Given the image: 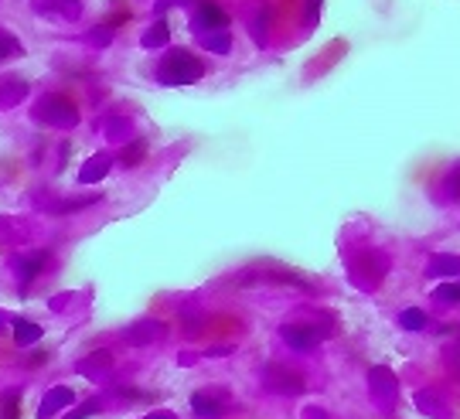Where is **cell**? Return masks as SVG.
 Instances as JSON below:
<instances>
[{"label":"cell","mask_w":460,"mask_h":419,"mask_svg":"<svg viewBox=\"0 0 460 419\" xmlns=\"http://www.w3.org/2000/svg\"><path fill=\"white\" fill-rule=\"evenodd\" d=\"M205 75V65H202V58H195L191 51H170L168 58L161 62V69H157V82L164 85H188L195 82V79H202Z\"/></svg>","instance_id":"cell-1"},{"label":"cell","mask_w":460,"mask_h":419,"mask_svg":"<svg viewBox=\"0 0 460 419\" xmlns=\"http://www.w3.org/2000/svg\"><path fill=\"white\" fill-rule=\"evenodd\" d=\"M229 24V14L218 7V3H211V0H202L198 7H195V17H191V28L198 31V35H215V31H222Z\"/></svg>","instance_id":"cell-2"},{"label":"cell","mask_w":460,"mask_h":419,"mask_svg":"<svg viewBox=\"0 0 460 419\" xmlns=\"http://www.w3.org/2000/svg\"><path fill=\"white\" fill-rule=\"evenodd\" d=\"M280 335H283V341H287L290 348H297V351H310V348L321 344L324 331H321V328H297V324H287Z\"/></svg>","instance_id":"cell-3"},{"label":"cell","mask_w":460,"mask_h":419,"mask_svg":"<svg viewBox=\"0 0 460 419\" xmlns=\"http://www.w3.org/2000/svg\"><path fill=\"white\" fill-rule=\"evenodd\" d=\"M48 262V252H28V256H21V259H14V266H17V276H21V290L42 273V266Z\"/></svg>","instance_id":"cell-4"},{"label":"cell","mask_w":460,"mask_h":419,"mask_svg":"<svg viewBox=\"0 0 460 419\" xmlns=\"http://www.w3.org/2000/svg\"><path fill=\"white\" fill-rule=\"evenodd\" d=\"M38 337H42V328H38V324H31V321H14V341H17L21 348L35 344Z\"/></svg>","instance_id":"cell-5"},{"label":"cell","mask_w":460,"mask_h":419,"mask_svg":"<svg viewBox=\"0 0 460 419\" xmlns=\"http://www.w3.org/2000/svg\"><path fill=\"white\" fill-rule=\"evenodd\" d=\"M191 406H195V413H202V419H218V416H222V399H218V402H211L205 392H198V395L191 399Z\"/></svg>","instance_id":"cell-6"},{"label":"cell","mask_w":460,"mask_h":419,"mask_svg":"<svg viewBox=\"0 0 460 419\" xmlns=\"http://www.w3.org/2000/svg\"><path fill=\"white\" fill-rule=\"evenodd\" d=\"M168 38H170L168 21H157V24L143 35V48H161V44H168Z\"/></svg>","instance_id":"cell-7"},{"label":"cell","mask_w":460,"mask_h":419,"mask_svg":"<svg viewBox=\"0 0 460 419\" xmlns=\"http://www.w3.org/2000/svg\"><path fill=\"white\" fill-rule=\"evenodd\" d=\"M72 402V389H51V399L44 402L42 416H48V413H58L62 406H69Z\"/></svg>","instance_id":"cell-8"},{"label":"cell","mask_w":460,"mask_h":419,"mask_svg":"<svg viewBox=\"0 0 460 419\" xmlns=\"http://www.w3.org/2000/svg\"><path fill=\"white\" fill-rule=\"evenodd\" d=\"M426 273L430 276H454V273H460V259H433Z\"/></svg>","instance_id":"cell-9"},{"label":"cell","mask_w":460,"mask_h":419,"mask_svg":"<svg viewBox=\"0 0 460 419\" xmlns=\"http://www.w3.org/2000/svg\"><path fill=\"white\" fill-rule=\"evenodd\" d=\"M399 324H402V328H409V331H423V328H426V314L416 310V307H409V310H402V314H399Z\"/></svg>","instance_id":"cell-10"},{"label":"cell","mask_w":460,"mask_h":419,"mask_svg":"<svg viewBox=\"0 0 460 419\" xmlns=\"http://www.w3.org/2000/svg\"><path fill=\"white\" fill-rule=\"evenodd\" d=\"M202 44H205V48H211V51H222V55H225V51L232 48V42H229V35H225V31L205 35V38H202Z\"/></svg>","instance_id":"cell-11"},{"label":"cell","mask_w":460,"mask_h":419,"mask_svg":"<svg viewBox=\"0 0 460 419\" xmlns=\"http://www.w3.org/2000/svg\"><path fill=\"white\" fill-rule=\"evenodd\" d=\"M17 406H21V392L10 389V392L3 395V419H17Z\"/></svg>","instance_id":"cell-12"},{"label":"cell","mask_w":460,"mask_h":419,"mask_svg":"<svg viewBox=\"0 0 460 419\" xmlns=\"http://www.w3.org/2000/svg\"><path fill=\"white\" fill-rule=\"evenodd\" d=\"M10 55H21V44L14 42V35L0 31V58H10Z\"/></svg>","instance_id":"cell-13"},{"label":"cell","mask_w":460,"mask_h":419,"mask_svg":"<svg viewBox=\"0 0 460 419\" xmlns=\"http://www.w3.org/2000/svg\"><path fill=\"white\" fill-rule=\"evenodd\" d=\"M436 300H460V283H443V287H436Z\"/></svg>","instance_id":"cell-14"},{"label":"cell","mask_w":460,"mask_h":419,"mask_svg":"<svg viewBox=\"0 0 460 419\" xmlns=\"http://www.w3.org/2000/svg\"><path fill=\"white\" fill-rule=\"evenodd\" d=\"M143 150H147V143H143V140H136V143H130V150H126L123 164H136V161L143 157Z\"/></svg>","instance_id":"cell-15"},{"label":"cell","mask_w":460,"mask_h":419,"mask_svg":"<svg viewBox=\"0 0 460 419\" xmlns=\"http://www.w3.org/2000/svg\"><path fill=\"white\" fill-rule=\"evenodd\" d=\"M96 409H99V402H85L82 409H79V413H72L69 419H82V416H89V413H96Z\"/></svg>","instance_id":"cell-16"},{"label":"cell","mask_w":460,"mask_h":419,"mask_svg":"<svg viewBox=\"0 0 460 419\" xmlns=\"http://www.w3.org/2000/svg\"><path fill=\"white\" fill-rule=\"evenodd\" d=\"M450 195H454V198H460V168L454 170V188H450Z\"/></svg>","instance_id":"cell-17"},{"label":"cell","mask_w":460,"mask_h":419,"mask_svg":"<svg viewBox=\"0 0 460 419\" xmlns=\"http://www.w3.org/2000/svg\"><path fill=\"white\" fill-rule=\"evenodd\" d=\"M317 7H321V0H310V24L317 21Z\"/></svg>","instance_id":"cell-18"}]
</instances>
